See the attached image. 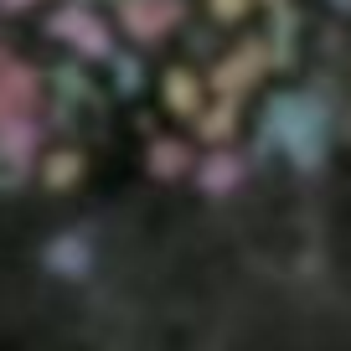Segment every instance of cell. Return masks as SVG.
<instances>
[{
  "label": "cell",
  "mask_w": 351,
  "mask_h": 351,
  "mask_svg": "<svg viewBox=\"0 0 351 351\" xmlns=\"http://www.w3.org/2000/svg\"><path fill=\"white\" fill-rule=\"evenodd\" d=\"M351 99V0H0V119L212 130Z\"/></svg>",
  "instance_id": "cell-1"
}]
</instances>
